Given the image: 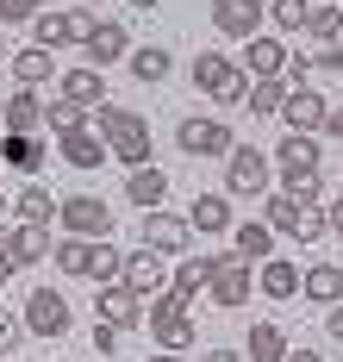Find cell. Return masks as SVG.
<instances>
[{
  "label": "cell",
  "mask_w": 343,
  "mask_h": 362,
  "mask_svg": "<svg viewBox=\"0 0 343 362\" xmlns=\"http://www.w3.org/2000/svg\"><path fill=\"white\" fill-rule=\"evenodd\" d=\"M250 262L243 256H219V275L206 281V293H212V306H225V313H237V306H250Z\"/></svg>",
  "instance_id": "obj_9"
},
{
  "label": "cell",
  "mask_w": 343,
  "mask_h": 362,
  "mask_svg": "<svg viewBox=\"0 0 343 362\" xmlns=\"http://www.w3.org/2000/svg\"><path fill=\"white\" fill-rule=\"evenodd\" d=\"M138 231H144V250H156V256H181V250H188V238H193L188 218H181V213H162V206H150Z\"/></svg>",
  "instance_id": "obj_8"
},
{
  "label": "cell",
  "mask_w": 343,
  "mask_h": 362,
  "mask_svg": "<svg viewBox=\"0 0 343 362\" xmlns=\"http://www.w3.org/2000/svg\"><path fill=\"white\" fill-rule=\"evenodd\" d=\"M300 293H306V300H318V306H337V300H343V269H337V262H312V269L300 275Z\"/></svg>",
  "instance_id": "obj_21"
},
{
  "label": "cell",
  "mask_w": 343,
  "mask_h": 362,
  "mask_svg": "<svg viewBox=\"0 0 343 362\" xmlns=\"http://www.w3.org/2000/svg\"><path fill=\"white\" fill-rule=\"evenodd\" d=\"M306 32H312V37H325V44H337V37H343V13H337V6H312Z\"/></svg>",
  "instance_id": "obj_39"
},
{
  "label": "cell",
  "mask_w": 343,
  "mask_h": 362,
  "mask_svg": "<svg viewBox=\"0 0 343 362\" xmlns=\"http://www.w3.org/2000/svg\"><path fill=\"white\" fill-rule=\"evenodd\" d=\"M32 37H38V50H56V44H69V19L63 13H38L32 19Z\"/></svg>",
  "instance_id": "obj_38"
},
{
  "label": "cell",
  "mask_w": 343,
  "mask_h": 362,
  "mask_svg": "<svg viewBox=\"0 0 343 362\" xmlns=\"http://www.w3.org/2000/svg\"><path fill=\"white\" fill-rule=\"evenodd\" d=\"M225 187L231 194H263L268 187V156L256 144H231L225 156Z\"/></svg>",
  "instance_id": "obj_11"
},
{
  "label": "cell",
  "mask_w": 343,
  "mask_h": 362,
  "mask_svg": "<svg viewBox=\"0 0 343 362\" xmlns=\"http://www.w3.org/2000/svg\"><path fill=\"white\" fill-rule=\"evenodd\" d=\"M113 350H119V331L94 319V356H113Z\"/></svg>",
  "instance_id": "obj_44"
},
{
  "label": "cell",
  "mask_w": 343,
  "mask_h": 362,
  "mask_svg": "<svg viewBox=\"0 0 343 362\" xmlns=\"http://www.w3.org/2000/svg\"><path fill=\"white\" fill-rule=\"evenodd\" d=\"M263 13H268V0H212V25L231 37H256L263 32Z\"/></svg>",
  "instance_id": "obj_14"
},
{
  "label": "cell",
  "mask_w": 343,
  "mask_h": 362,
  "mask_svg": "<svg viewBox=\"0 0 343 362\" xmlns=\"http://www.w3.org/2000/svg\"><path fill=\"white\" fill-rule=\"evenodd\" d=\"M13 81H19V88L56 81V63H50V50H38V44H32V50H19V57H13Z\"/></svg>",
  "instance_id": "obj_30"
},
{
  "label": "cell",
  "mask_w": 343,
  "mask_h": 362,
  "mask_svg": "<svg viewBox=\"0 0 343 362\" xmlns=\"http://www.w3.org/2000/svg\"><path fill=\"white\" fill-rule=\"evenodd\" d=\"M0 213H6V194H0Z\"/></svg>",
  "instance_id": "obj_54"
},
{
  "label": "cell",
  "mask_w": 343,
  "mask_h": 362,
  "mask_svg": "<svg viewBox=\"0 0 343 362\" xmlns=\"http://www.w3.org/2000/svg\"><path fill=\"white\" fill-rule=\"evenodd\" d=\"M144 319H150V337L162 344V350H188L193 344V319H188V293H175V288H162L150 293V306H144Z\"/></svg>",
  "instance_id": "obj_3"
},
{
  "label": "cell",
  "mask_w": 343,
  "mask_h": 362,
  "mask_svg": "<svg viewBox=\"0 0 343 362\" xmlns=\"http://www.w3.org/2000/svg\"><path fill=\"white\" fill-rule=\"evenodd\" d=\"M19 337H25V319L0 313V356H13V350H19Z\"/></svg>",
  "instance_id": "obj_43"
},
{
  "label": "cell",
  "mask_w": 343,
  "mask_h": 362,
  "mask_svg": "<svg viewBox=\"0 0 343 362\" xmlns=\"http://www.w3.org/2000/svg\"><path fill=\"white\" fill-rule=\"evenodd\" d=\"M63 19H69V44H88V37L100 32V13H88V6H69Z\"/></svg>",
  "instance_id": "obj_40"
},
{
  "label": "cell",
  "mask_w": 343,
  "mask_h": 362,
  "mask_svg": "<svg viewBox=\"0 0 343 362\" xmlns=\"http://www.w3.org/2000/svg\"><path fill=\"white\" fill-rule=\"evenodd\" d=\"M94 319L113 331H138L144 325V293L125 288V281H113V288H100V306H94Z\"/></svg>",
  "instance_id": "obj_10"
},
{
  "label": "cell",
  "mask_w": 343,
  "mask_h": 362,
  "mask_svg": "<svg viewBox=\"0 0 343 362\" xmlns=\"http://www.w3.org/2000/svg\"><path fill=\"white\" fill-rule=\"evenodd\" d=\"M318 163H325V150H318V138H306V132H287L275 144V169H281L287 194L300 206H318Z\"/></svg>",
  "instance_id": "obj_1"
},
{
  "label": "cell",
  "mask_w": 343,
  "mask_h": 362,
  "mask_svg": "<svg viewBox=\"0 0 343 362\" xmlns=\"http://www.w3.org/2000/svg\"><path fill=\"white\" fill-rule=\"evenodd\" d=\"M44 0H0V25H32Z\"/></svg>",
  "instance_id": "obj_42"
},
{
  "label": "cell",
  "mask_w": 343,
  "mask_h": 362,
  "mask_svg": "<svg viewBox=\"0 0 343 362\" xmlns=\"http://www.w3.org/2000/svg\"><path fill=\"white\" fill-rule=\"evenodd\" d=\"M88 250H94V238H63V244H56V269H63V275H88Z\"/></svg>",
  "instance_id": "obj_36"
},
{
  "label": "cell",
  "mask_w": 343,
  "mask_h": 362,
  "mask_svg": "<svg viewBox=\"0 0 343 362\" xmlns=\"http://www.w3.org/2000/svg\"><path fill=\"white\" fill-rule=\"evenodd\" d=\"M0 125H6V132H38L44 125V100L32 88H19V94L6 100V112H0Z\"/></svg>",
  "instance_id": "obj_26"
},
{
  "label": "cell",
  "mask_w": 343,
  "mask_h": 362,
  "mask_svg": "<svg viewBox=\"0 0 343 362\" xmlns=\"http://www.w3.org/2000/svg\"><path fill=\"white\" fill-rule=\"evenodd\" d=\"M193 81H200V94H212L219 107H237V100L250 94V75L237 69L225 50H200V57H193Z\"/></svg>",
  "instance_id": "obj_4"
},
{
  "label": "cell",
  "mask_w": 343,
  "mask_h": 362,
  "mask_svg": "<svg viewBox=\"0 0 343 362\" xmlns=\"http://www.w3.org/2000/svg\"><path fill=\"white\" fill-rule=\"evenodd\" d=\"M131 6H138V13H156V6H162V0H131Z\"/></svg>",
  "instance_id": "obj_52"
},
{
  "label": "cell",
  "mask_w": 343,
  "mask_h": 362,
  "mask_svg": "<svg viewBox=\"0 0 343 362\" xmlns=\"http://www.w3.org/2000/svg\"><path fill=\"white\" fill-rule=\"evenodd\" d=\"M188 225H193V231H231V200H225V194H193Z\"/></svg>",
  "instance_id": "obj_24"
},
{
  "label": "cell",
  "mask_w": 343,
  "mask_h": 362,
  "mask_svg": "<svg viewBox=\"0 0 343 362\" xmlns=\"http://www.w3.org/2000/svg\"><path fill=\"white\" fill-rule=\"evenodd\" d=\"M44 125H50V132L63 138V132H81V125H88V112H81L76 100H63V94H56V100L44 107Z\"/></svg>",
  "instance_id": "obj_35"
},
{
  "label": "cell",
  "mask_w": 343,
  "mask_h": 362,
  "mask_svg": "<svg viewBox=\"0 0 343 362\" xmlns=\"http://www.w3.org/2000/svg\"><path fill=\"white\" fill-rule=\"evenodd\" d=\"M287 362H325L318 350H287Z\"/></svg>",
  "instance_id": "obj_51"
},
{
  "label": "cell",
  "mask_w": 343,
  "mask_h": 362,
  "mask_svg": "<svg viewBox=\"0 0 343 362\" xmlns=\"http://www.w3.org/2000/svg\"><path fill=\"white\" fill-rule=\"evenodd\" d=\"M56 81H63V100H76L81 112H88V107H107V81H100V69H94V63H81V69H63Z\"/></svg>",
  "instance_id": "obj_18"
},
{
  "label": "cell",
  "mask_w": 343,
  "mask_h": 362,
  "mask_svg": "<svg viewBox=\"0 0 343 362\" xmlns=\"http://www.w3.org/2000/svg\"><path fill=\"white\" fill-rule=\"evenodd\" d=\"M331 225H325V213L318 206H300V225H294V244H318Z\"/></svg>",
  "instance_id": "obj_41"
},
{
  "label": "cell",
  "mask_w": 343,
  "mask_h": 362,
  "mask_svg": "<svg viewBox=\"0 0 343 362\" xmlns=\"http://www.w3.org/2000/svg\"><path fill=\"white\" fill-rule=\"evenodd\" d=\"M125 63H131V75H138V81H169V69H175V57H169L162 44H144V50H131Z\"/></svg>",
  "instance_id": "obj_32"
},
{
  "label": "cell",
  "mask_w": 343,
  "mask_h": 362,
  "mask_svg": "<svg viewBox=\"0 0 343 362\" xmlns=\"http://www.w3.org/2000/svg\"><path fill=\"white\" fill-rule=\"evenodd\" d=\"M0 57H6V50H0Z\"/></svg>",
  "instance_id": "obj_56"
},
{
  "label": "cell",
  "mask_w": 343,
  "mask_h": 362,
  "mask_svg": "<svg viewBox=\"0 0 343 362\" xmlns=\"http://www.w3.org/2000/svg\"><path fill=\"white\" fill-rule=\"evenodd\" d=\"M56 150H63V163H69V169H100V163H107V138H100V132H88V125H81V132H63Z\"/></svg>",
  "instance_id": "obj_19"
},
{
  "label": "cell",
  "mask_w": 343,
  "mask_h": 362,
  "mask_svg": "<svg viewBox=\"0 0 343 362\" xmlns=\"http://www.w3.org/2000/svg\"><path fill=\"white\" fill-rule=\"evenodd\" d=\"M0 138H6V125H0Z\"/></svg>",
  "instance_id": "obj_55"
},
{
  "label": "cell",
  "mask_w": 343,
  "mask_h": 362,
  "mask_svg": "<svg viewBox=\"0 0 343 362\" xmlns=\"http://www.w3.org/2000/svg\"><path fill=\"white\" fill-rule=\"evenodd\" d=\"M0 163H6L13 175H38V169H44L38 132H6V138H0Z\"/></svg>",
  "instance_id": "obj_17"
},
{
  "label": "cell",
  "mask_w": 343,
  "mask_h": 362,
  "mask_svg": "<svg viewBox=\"0 0 343 362\" xmlns=\"http://www.w3.org/2000/svg\"><path fill=\"white\" fill-rule=\"evenodd\" d=\"M325 331H331V337H337V344H343V300H337V306H331V313H325Z\"/></svg>",
  "instance_id": "obj_46"
},
{
  "label": "cell",
  "mask_w": 343,
  "mask_h": 362,
  "mask_svg": "<svg viewBox=\"0 0 343 362\" xmlns=\"http://www.w3.org/2000/svg\"><path fill=\"white\" fill-rule=\"evenodd\" d=\"M100 132H107V156L119 163H131V169H144L150 163V119L131 107H100Z\"/></svg>",
  "instance_id": "obj_2"
},
{
  "label": "cell",
  "mask_w": 343,
  "mask_h": 362,
  "mask_svg": "<svg viewBox=\"0 0 343 362\" xmlns=\"http://www.w3.org/2000/svg\"><path fill=\"white\" fill-rule=\"evenodd\" d=\"M275 250V231L256 225V218H243V225H231V256H243V262H268Z\"/></svg>",
  "instance_id": "obj_22"
},
{
  "label": "cell",
  "mask_w": 343,
  "mask_h": 362,
  "mask_svg": "<svg viewBox=\"0 0 343 362\" xmlns=\"http://www.w3.org/2000/svg\"><path fill=\"white\" fill-rule=\"evenodd\" d=\"M119 281H125V288H138V293H162V288H169L162 256L144 250V244H138V250H125V275H119Z\"/></svg>",
  "instance_id": "obj_16"
},
{
  "label": "cell",
  "mask_w": 343,
  "mask_h": 362,
  "mask_svg": "<svg viewBox=\"0 0 343 362\" xmlns=\"http://www.w3.org/2000/svg\"><path fill=\"white\" fill-rule=\"evenodd\" d=\"M69 325H76V313H69V300L56 288H32L25 293V331H32V337H69Z\"/></svg>",
  "instance_id": "obj_6"
},
{
  "label": "cell",
  "mask_w": 343,
  "mask_h": 362,
  "mask_svg": "<svg viewBox=\"0 0 343 362\" xmlns=\"http://www.w3.org/2000/svg\"><path fill=\"white\" fill-rule=\"evenodd\" d=\"M263 225H268V231H281V238H294V225H300V200H294V194H275Z\"/></svg>",
  "instance_id": "obj_37"
},
{
  "label": "cell",
  "mask_w": 343,
  "mask_h": 362,
  "mask_svg": "<svg viewBox=\"0 0 343 362\" xmlns=\"http://www.w3.org/2000/svg\"><path fill=\"white\" fill-rule=\"evenodd\" d=\"M325 94L306 81V88H287V100H281V119H287V132H306V138H318L325 132Z\"/></svg>",
  "instance_id": "obj_12"
},
{
  "label": "cell",
  "mask_w": 343,
  "mask_h": 362,
  "mask_svg": "<svg viewBox=\"0 0 343 362\" xmlns=\"http://www.w3.org/2000/svg\"><path fill=\"white\" fill-rule=\"evenodd\" d=\"M13 213H19V225H50V218H56V200H50L44 181H25L19 200H13Z\"/></svg>",
  "instance_id": "obj_23"
},
{
  "label": "cell",
  "mask_w": 343,
  "mask_h": 362,
  "mask_svg": "<svg viewBox=\"0 0 343 362\" xmlns=\"http://www.w3.org/2000/svg\"><path fill=\"white\" fill-rule=\"evenodd\" d=\"M175 144L188 150V156H200V163H206V156H231V144H237V138H231L225 119H181Z\"/></svg>",
  "instance_id": "obj_7"
},
{
  "label": "cell",
  "mask_w": 343,
  "mask_h": 362,
  "mask_svg": "<svg viewBox=\"0 0 343 362\" xmlns=\"http://www.w3.org/2000/svg\"><path fill=\"white\" fill-rule=\"evenodd\" d=\"M212 275H219V256H206V250H200V256H188V262L175 269V281H169V288L193 300V293H206V281H212Z\"/></svg>",
  "instance_id": "obj_29"
},
{
  "label": "cell",
  "mask_w": 343,
  "mask_h": 362,
  "mask_svg": "<svg viewBox=\"0 0 343 362\" xmlns=\"http://www.w3.org/2000/svg\"><path fill=\"white\" fill-rule=\"evenodd\" d=\"M56 225L69 238H107L113 231V206L100 194H69V200H56Z\"/></svg>",
  "instance_id": "obj_5"
},
{
  "label": "cell",
  "mask_w": 343,
  "mask_h": 362,
  "mask_svg": "<svg viewBox=\"0 0 343 362\" xmlns=\"http://www.w3.org/2000/svg\"><path fill=\"white\" fill-rule=\"evenodd\" d=\"M81 57L94 63V69H107V63H119V57H131V37H125V25H113V19H100V32L81 44Z\"/></svg>",
  "instance_id": "obj_20"
},
{
  "label": "cell",
  "mask_w": 343,
  "mask_h": 362,
  "mask_svg": "<svg viewBox=\"0 0 343 362\" xmlns=\"http://www.w3.org/2000/svg\"><path fill=\"white\" fill-rule=\"evenodd\" d=\"M312 69H331V75H343V44H325V50L312 57Z\"/></svg>",
  "instance_id": "obj_45"
},
{
  "label": "cell",
  "mask_w": 343,
  "mask_h": 362,
  "mask_svg": "<svg viewBox=\"0 0 343 362\" xmlns=\"http://www.w3.org/2000/svg\"><path fill=\"white\" fill-rule=\"evenodd\" d=\"M119 275H125V250H113L107 238H94V250H88V281H94V288H113Z\"/></svg>",
  "instance_id": "obj_27"
},
{
  "label": "cell",
  "mask_w": 343,
  "mask_h": 362,
  "mask_svg": "<svg viewBox=\"0 0 343 362\" xmlns=\"http://www.w3.org/2000/svg\"><path fill=\"white\" fill-rule=\"evenodd\" d=\"M200 362H243V356H237V350H206Z\"/></svg>",
  "instance_id": "obj_49"
},
{
  "label": "cell",
  "mask_w": 343,
  "mask_h": 362,
  "mask_svg": "<svg viewBox=\"0 0 343 362\" xmlns=\"http://www.w3.org/2000/svg\"><path fill=\"white\" fill-rule=\"evenodd\" d=\"M100 362H107V356H100Z\"/></svg>",
  "instance_id": "obj_57"
},
{
  "label": "cell",
  "mask_w": 343,
  "mask_h": 362,
  "mask_svg": "<svg viewBox=\"0 0 343 362\" xmlns=\"http://www.w3.org/2000/svg\"><path fill=\"white\" fill-rule=\"evenodd\" d=\"M150 362H181V356H175V350H156V356Z\"/></svg>",
  "instance_id": "obj_53"
},
{
  "label": "cell",
  "mask_w": 343,
  "mask_h": 362,
  "mask_svg": "<svg viewBox=\"0 0 343 362\" xmlns=\"http://www.w3.org/2000/svg\"><path fill=\"white\" fill-rule=\"evenodd\" d=\"M325 225H331V231L343 238V200H331V206H325Z\"/></svg>",
  "instance_id": "obj_47"
},
{
  "label": "cell",
  "mask_w": 343,
  "mask_h": 362,
  "mask_svg": "<svg viewBox=\"0 0 343 362\" xmlns=\"http://www.w3.org/2000/svg\"><path fill=\"white\" fill-rule=\"evenodd\" d=\"M0 250L13 256L19 269H32L50 256V225H13V231H0Z\"/></svg>",
  "instance_id": "obj_15"
},
{
  "label": "cell",
  "mask_w": 343,
  "mask_h": 362,
  "mask_svg": "<svg viewBox=\"0 0 343 362\" xmlns=\"http://www.w3.org/2000/svg\"><path fill=\"white\" fill-rule=\"evenodd\" d=\"M281 100H287V81H250V112L256 119H281Z\"/></svg>",
  "instance_id": "obj_33"
},
{
  "label": "cell",
  "mask_w": 343,
  "mask_h": 362,
  "mask_svg": "<svg viewBox=\"0 0 343 362\" xmlns=\"http://www.w3.org/2000/svg\"><path fill=\"white\" fill-rule=\"evenodd\" d=\"M13 269H19V262H13V256L0 250V288H6V281H13Z\"/></svg>",
  "instance_id": "obj_50"
},
{
  "label": "cell",
  "mask_w": 343,
  "mask_h": 362,
  "mask_svg": "<svg viewBox=\"0 0 343 362\" xmlns=\"http://www.w3.org/2000/svg\"><path fill=\"white\" fill-rule=\"evenodd\" d=\"M268 19H275V32H306L312 0H268Z\"/></svg>",
  "instance_id": "obj_34"
},
{
  "label": "cell",
  "mask_w": 343,
  "mask_h": 362,
  "mask_svg": "<svg viewBox=\"0 0 343 362\" xmlns=\"http://www.w3.org/2000/svg\"><path fill=\"white\" fill-rule=\"evenodd\" d=\"M125 194L150 213V206H162V194H169V175L156 169V163H144V169H131V181H125Z\"/></svg>",
  "instance_id": "obj_28"
},
{
  "label": "cell",
  "mask_w": 343,
  "mask_h": 362,
  "mask_svg": "<svg viewBox=\"0 0 343 362\" xmlns=\"http://www.w3.org/2000/svg\"><path fill=\"white\" fill-rule=\"evenodd\" d=\"M287 331L275 325V319H263V325H250V362H287Z\"/></svg>",
  "instance_id": "obj_25"
},
{
  "label": "cell",
  "mask_w": 343,
  "mask_h": 362,
  "mask_svg": "<svg viewBox=\"0 0 343 362\" xmlns=\"http://www.w3.org/2000/svg\"><path fill=\"white\" fill-rule=\"evenodd\" d=\"M325 132H331V138H343V107H331V112H325Z\"/></svg>",
  "instance_id": "obj_48"
},
{
  "label": "cell",
  "mask_w": 343,
  "mask_h": 362,
  "mask_svg": "<svg viewBox=\"0 0 343 362\" xmlns=\"http://www.w3.org/2000/svg\"><path fill=\"white\" fill-rule=\"evenodd\" d=\"M237 69L250 75V81H281V69H287V44L281 37H243V63Z\"/></svg>",
  "instance_id": "obj_13"
},
{
  "label": "cell",
  "mask_w": 343,
  "mask_h": 362,
  "mask_svg": "<svg viewBox=\"0 0 343 362\" xmlns=\"http://www.w3.org/2000/svg\"><path fill=\"white\" fill-rule=\"evenodd\" d=\"M256 288H263L268 300H294V293H300V269L268 256V262H263V281H256Z\"/></svg>",
  "instance_id": "obj_31"
}]
</instances>
